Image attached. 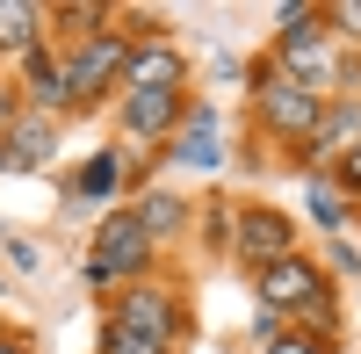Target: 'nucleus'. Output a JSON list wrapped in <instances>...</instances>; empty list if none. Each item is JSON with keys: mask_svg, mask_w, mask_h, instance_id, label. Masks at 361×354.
<instances>
[{"mask_svg": "<svg viewBox=\"0 0 361 354\" xmlns=\"http://www.w3.org/2000/svg\"><path fill=\"white\" fill-rule=\"evenodd\" d=\"M44 152H51V116H15V130H8V145H0V166H44Z\"/></svg>", "mask_w": 361, "mask_h": 354, "instance_id": "obj_8", "label": "nucleus"}, {"mask_svg": "<svg viewBox=\"0 0 361 354\" xmlns=\"http://www.w3.org/2000/svg\"><path fill=\"white\" fill-rule=\"evenodd\" d=\"M340 181H347V188H361V145H347V159H340Z\"/></svg>", "mask_w": 361, "mask_h": 354, "instance_id": "obj_21", "label": "nucleus"}, {"mask_svg": "<svg viewBox=\"0 0 361 354\" xmlns=\"http://www.w3.org/2000/svg\"><path fill=\"white\" fill-rule=\"evenodd\" d=\"M109 354H166L159 340H137V333H123V326H109Z\"/></svg>", "mask_w": 361, "mask_h": 354, "instance_id": "obj_19", "label": "nucleus"}, {"mask_svg": "<svg viewBox=\"0 0 361 354\" xmlns=\"http://www.w3.org/2000/svg\"><path fill=\"white\" fill-rule=\"evenodd\" d=\"M145 260H152V239H145L137 210H116V217H102V231H94V260H87V282L137 275Z\"/></svg>", "mask_w": 361, "mask_h": 354, "instance_id": "obj_1", "label": "nucleus"}, {"mask_svg": "<svg viewBox=\"0 0 361 354\" xmlns=\"http://www.w3.org/2000/svg\"><path fill=\"white\" fill-rule=\"evenodd\" d=\"M29 87H37V102H44V109L66 102V80L51 73V58H44V51H29Z\"/></svg>", "mask_w": 361, "mask_h": 354, "instance_id": "obj_14", "label": "nucleus"}, {"mask_svg": "<svg viewBox=\"0 0 361 354\" xmlns=\"http://www.w3.org/2000/svg\"><path fill=\"white\" fill-rule=\"evenodd\" d=\"M238 253H246V260H260V268H267V260H289L296 253V231L275 217V210H238Z\"/></svg>", "mask_w": 361, "mask_h": 354, "instance_id": "obj_6", "label": "nucleus"}, {"mask_svg": "<svg viewBox=\"0 0 361 354\" xmlns=\"http://www.w3.org/2000/svg\"><path fill=\"white\" fill-rule=\"evenodd\" d=\"M311 217H318L325 231H340V224H347V195H340L333 181H318V188H311Z\"/></svg>", "mask_w": 361, "mask_h": 354, "instance_id": "obj_15", "label": "nucleus"}, {"mask_svg": "<svg viewBox=\"0 0 361 354\" xmlns=\"http://www.w3.org/2000/svg\"><path fill=\"white\" fill-rule=\"evenodd\" d=\"M318 297H333V289L318 282V268H311L304 253L267 260V268H260V304H267V311H311Z\"/></svg>", "mask_w": 361, "mask_h": 354, "instance_id": "obj_3", "label": "nucleus"}, {"mask_svg": "<svg viewBox=\"0 0 361 354\" xmlns=\"http://www.w3.org/2000/svg\"><path fill=\"white\" fill-rule=\"evenodd\" d=\"M123 94H180V51L173 44H137L123 66Z\"/></svg>", "mask_w": 361, "mask_h": 354, "instance_id": "obj_5", "label": "nucleus"}, {"mask_svg": "<svg viewBox=\"0 0 361 354\" xmlns=\"http://www.w3.org/2000/svg\"><path fill=\"white\" fill-rule=\"evenodd\" d=\"M116 326L123 333H137V340H173V326H180V311H173V297H159V289H130L123 297V311H116Z\"/></svg>", "mask_w": 361, "mask_h": 354, "instance_id": "obj_7", "label": "nucleus"}, {"mask_svg": "<svg viewBox=\"0 0 361 354\" xmlns=\"http://www.w3.org/2000/svg\"><path fill=\"white\" fill-rule=\"evenodd\" d=\"M260 116L275 138H318L325 109H318V87H296V80H267L260 87Z\"/></svg>", "mask_w": 361, "mask_h": 354, "instance_id": "obj_2", "label": "nucleus"}, {"mask_svg": "<svg viewBox=\"0 0 361 354\" xmlns=\"http://www.w3.org/2000/svg\"><path fill=\"white\" fill-rule=\"evenodd\" d=\"M123 123H130L137 138L180 130V94H123Z\"/></svg>", "mask_w": 361, "mask_h": 354, "instance_id": "obj_9", "label": "nucleus"}, {"mask_svg": "<svg viewBox=\"0 0 361 354\" xmlns=\"http://www.w3.org/2000/svg\"><path fill=\"white\" fill-rule=\"evenodd\" d=\"M267 354H325V347H318V340H275Z\"/></svg>", "mask_w": 361, "mask_h": 354, "instance_id": "obj_23", "label": "nucleus"}, {"mask_svg": "<svg viewBox=\"0 0 361 354\" xmlns=\"http://www.w3.org/2000/svg\"><path fill=\"white\" fill-rule=\"evenodd\" d=\"M37 8L29 0H0V51H37Z\"/></svg>", "mask_w": 361, "mask_h": 354, "instance_id": "obj_11", "label": "nucleus"}, {"mask_svg": "<svg viewBox=\"0 0 361 354\" xmlns=\"http://www.w3.org/2000/svg\"><path fill=\"white\" fill-rule=\"evenodd\" d=\"M0 354H29V347H15V340H0Z\"/></svg>", "mask_w": 361, "mask_h": 354, "instance_id": "obj_24", "label": "nucleus"}, {"mask_svg": "<svg viewBox=\"0 0 361 354\" xmlns=\"http://www.w3.org/2000/svg\"><path fill=\"white\" fill-rule=\"evenodd\" d=\"M188 166H217L224 145H217V109H188V123H180V145H173Z\"/></svg>", "mask_w": 361, "mask_h": 354, "instance_id": "obj_10", "label": "nucleus"}, {"mask_svg": "<svg viewBox=\"0 0 361 354\" xmlns=\"http://www.w3.org/2000/svg\"><path fill=\"white\" fill-rule=\"evenodd\" d=\"M318 22H325L318 8H282V51H289V58H296V51H311V44L325 37Z\"/></svg>", "mask_w": 361, "mask_h": 354, "instance_id": "obj_12", "label": "nucleus"}, {"mask_svg": "<svg viewBox=\"0 0 361 354\" xmlns=\"http://www.w3.org/2000/svg\"><path fill=\"white\" fill-rule=\"evenodd\" d=\"M15 116H22V109H15V87H8V80H0V138H8V130H15Z\"/></svg>", "mask_w": 361, "mask_h": 354, "instance_id": "obj_20", "label": "nucleus"}, {"mask_svg": "<svg viewBox=\"0 0 361 354\" xmlns=\"http://www.w3.org/2000/svg\"><path fill=\"white\" fill-rule=\"evenodd\" d=\"M80 188H87V195H109V188H116V152H102L94 166H87V173H80Z\"/></svg>", "mask_w": 361, "mask_h": 354, "instance_id": "obj_18", "label": "nucleus"}, {"mask_svg": "<svg viewBox=\"0 0 361 354\" xmlns=\"http://www.w3.org/2000/svg\"><path fill=\"white\" fill-rule=\"evenodd\" d=\"M333 22H340V29H354V37H361V0H347V8H333Z\"/></svg>", "mask_w": 361, "mask_h": 354, "instance_id": "obj_22", "label": "nucleus"}, {"mask_svg": "<svg viewBox=\"0 0 361 354\" xmlns=\"http://www.w3.org/2000/svg\"><path fill=\"white\" fill-rule=\"evenodd\" d=\"M137 224H145V239H166V231L180 224V202L173 195H145L137 202Z\"/></svg>", "mask_w": 361, "mask_h": 354, "instance_id": "obj_13", "label": "nucleus"}, {"mask_svg": "<svg viewBox=\"0 0 361 354\" xmlns=\"http://www.w3.org/2000/svg\"><path fill=\"white\" fill-rule=\"evenodd\" d=\"M340 138H361V109H333L318 123V145H340Z\"/></svg>", "mask_w": 361, "mask_h": 354, "instance_id": "obj_16", "label": "nucleus"}, {"mask_svg": "<svg viewBox=\"0 0 361 354\" xmlns=\"http://www.w3.org/2000/svg\"><path fill=\"white\" fill-rule=\"evenodd\" d=\"M123 66H130V44H123V37H94V44L66 66V87H73V94H102L109 80H123Z\"/></svg>", "mask_w": 361, "mask_h": 354, "instance_id": "obj_4", "label": "nucleus"}, {"mask_svg": "<svg viewBox=\"0 0 361 354\" xmlns=\"http://www.w3.org/2000/svg\"><path fill=\"white\" fill-rule=\"evenodd\" d=\"M102 15H109V8H58L51 22H58V29H73V37H94V22H102Z\"/></svg>", "mask_w": 361, "mask_h": 354, "instance_id": "obj_17", "label": "nucleus"}]
</instances>
